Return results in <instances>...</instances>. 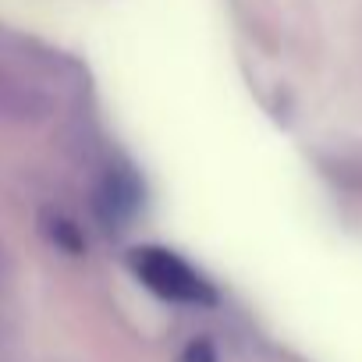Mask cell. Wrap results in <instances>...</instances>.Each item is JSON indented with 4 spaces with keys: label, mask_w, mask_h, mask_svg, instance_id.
<instances>
[{
    "label": "cell",
    "mask_w": 362,
    "mask_h": 362,
    "mask_svg": "<svg viewBox=\"0 0 362 362\" xmlns=\"http://www.w3.org/2000/svg\"><path fill=\"white\" fill-rule=\"evenodd\" d=\"M132 274L139 277L142 288H149L156 298L170 305H192V309H210L217 305V288L199 274L185 256L163 245H139L128 256Z\"/></svg>",
    "instance_id": "cell-1"
},
{
    "label": "cell",
    "mask_w": 362,
    "mask_h": 362,
    "mask_svg": "<svg viewBox=\"0 0 362 362\" xmlns=\"http://www.w3.org/2000/svg\"><path fill=\"white\" fill-rule=\"evenodd\" d=\"M142 181L132 167L117 163L110 167L100 181H96V192H93V210L103 221V228L121 231L135 221V214L142 210Z\"/></svg>",
    "instance_id": "cell-2"
},
{
    "label": "cell",
    "mask_w": 362,
    "mask_h": 362,
    "mask_svg": "<svg viewBox=\"0 0 362 362\" xmlns=\"http://www.w3.org/2000/svg\"><path fill=\"white\" fill-rule=\"evenodd\" d=\"M43 228H47V235H50L54 245H61V249H68V252H78V249H82V235H78V228H75L68 217L47 214V217H43Z\"/></svg>",
    "instance_id": "cell-4"
},
{
    "label": "cell",
    "mask_w": 362,
    "mask_h": 362,
    "mask_svg": "<svg viewBox=\"0 0 362 362\" xmlns=\"http://www.w3.org/2000/svg\"><path fill=\"white\" fill-rule=\"evenodd\" d=\"M181 362H217V351L206 337H196L185 344V351H181Z\"/></svg>",
    "instance_id": "cell-5"
},
{
    "label": "cell",
    "mask_w": 362,
    "mask_h": 362,
    "mask_svg": "<svg viewBox=\"0 0 362 362\" xmlns=\"http://www.w3.org/2000/svg\"><path fill=\"white\" fill-rule=\"evenodd\" d=\"M43 114H47L43 93L33 89L8 64H0V121H4V124H33Z\"/></svg>",
    "instance_id": "cell-3"
}]
</instances>
